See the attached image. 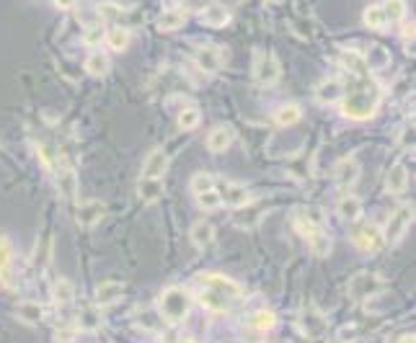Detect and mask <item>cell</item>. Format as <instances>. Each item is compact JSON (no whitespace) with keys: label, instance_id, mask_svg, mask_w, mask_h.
<instances>
[{"label":"cell","instance_id":"cell-1","mask_svg":"<svg viewBox=\"0 0 416 343\" xmlns=\"http://www.w3.org/2000/svg\"><path fill=\"white\" fill-rule=\"evenodd\" d=\"M380 83L375 78L367 75H354V80L344 88V96H341V114L352 121H365V119L375 117L377 106H380Z\"/></svg>","mask_w":416,"mask_h":343},{"label":"cell","instance_id":"cell-2","mask_svg":"<svg viewBox=\"0 0 416 343\" xmlns=\"http://www.w3.org/2000/svg\"><path fill=\"white\" fill-rule=\"evenodd\" d=\"M197 286H199V292H197L199 302L215 315L228 313L233 304H238L243 300V289H240L233 279H228V276L202 274L197 276Z\"/></svg>","mask_w":416,"mask_h":343},{"label":"cell","instance_id":"cell-3","mask_svg":"<svg viewBox=\"0 0 416 343\" xmlns=\"http://www.w3.org/2000/svg\"><path fill=\"white\" fill-rule=\"evenodd\" d=\"M160 315L169 320L171 325H181L191 313V294L184 286H169L160 294Z\"/></svg>","mask_w":416,"mask_h":343},{"label":"cell","instance_id":"cell-4","mask_svg":"<svg viewBox=\"0 0 416 343\" xmlns=\"http://www.w3.org/2000/svg\"><path fill=\"white\" fill-rule=\"evenodd\" d=\"M349 297L357 300V302H365V300H372L377 294L386 289V282L383 276H377L375 271H357L352 279H349Z\"/></svg>","mask_w":416,"mask_h":343},{"label":"cell","instance_id":"cell-5","mask_svg":"<svg viewBox=\"0 0 416 343\" xmlns=\"http://www.w3.org/2000/svg\"><path fill=\"white\" fill-rule=\"evenodd\" d=\"M411 225H414V206L411 204H401L393 212V215L388 217L386 222V230H383V237H386V245H398L404 237H406V233L411 230Z\"/></svg>","mask_w":416,"mask_h":343},{"label":"cell","instance_id":"cell-6","mask_svg":"<svg viewBox=\"0 0 416 343\" xmlns=\"http://www.w3.org/2000/svg\"><path fill=\"white\" fill-rule=\"evenodd\" d=\"M352 243H354L359 251H365V253H380V251L386 248V237H383V230H380V227L362 225L354 230Z\"/></svg>","mask_w":416,"mask_h":343},{"label":"cell","instance_id":"cell-7","mask_svg":"<svg viewBox=\"0 0 416 343\" xmlns=\"http://www.w3.org/2000/svg\"><path fill=\"white\" fill-rule=\"evenodd\" d=\"M215 191L220 196V204H228L230 209H238L251 202V194H248L246 186L240 184H230V181H218L215 178Z\"/></svg>","mask_w":416,"mask_h":343},{"label":"cell","instance_id":"cell-8","mask_svg":"<svg viewBox=\"0 0 416 343\" xmlns=\"http://www.w3.org/2000/svg\"><path fill=\"white\" fill-rule=\"evenodd\" d=\"M254 80L261 88H272L279 80V62L274 55H264L256 59V68H254Z\"/></svg>","mask_w":416,"mask_h":343},{"label":"cell","instance_id":"cell-9","mask_svg":"<svg viewBox=\"0 0 416 343\" xmlns=\"http://www.w3.org/2000/svg\"><path fill=\"white\" fill-rule=\"evenodd\" d=\"M104 217H106V204H104V202H99V199L83 202V204L78 206V212H75V219H78V225L86 227V230L101 225V219H104Z\"/></svg>","mask_w":416,"mask_h":343},{"label":"cell","instance_id":"cell-10","mask_svg":"<svg viewBox=\"0 0 416 343\" xmlns=\"http://www.w3.org/2000/svg\"><path fill=\"white\" fill-rule=\"evenodd\" d=\"M300 331L308 338H321L328 331V320L318 310H305V313L300 315Z\"/></svg>","mask_w":416,"mask_h":343},{"label":"cell","instance_id":"cell-11","mask_svg":"<svg viewBox=\"0 0 416 343\" xmlns=\"http://www.w3.org/2000/svg\"><path fill=\"white\" fill-rule=\"evenodd\" d=\"M166 170H169V155H166V150H150L148 157H145V163H142V176L145 178H163L166 176Z\"/></svg>","mask_w":416,"mask_h":343},{"label":"cell","instance_id":"cell-12","mask_svg":"<svg viewBox=\"0 0 416 343\" xmlns=\"http://www.w3.org/2000/svg\"><path fill=\"white\" fill-rule=\"evenodd\" d=\"M233 142H236V129L230 124H220L207 135V147L212 153H225Z\"/></svg>","mask_w":416,"mask_h":343},{"label":"cell","instance_id":"cell-13","mask_svg":"<svg viewBox=\"0 0 416 343\" xmlns=\"http://www.w3.org/2000/svg\"><path fill=\"white\" fill-rule=\"evenodd\" d=\"M334 176H337V184L341 188H352L357 184V178H359V163L354 157L339 160L337 168H334Z\"/></svg>","mask_w":416,"mask_h":343},{"label":"cell","instance_id":"cell-14","mask_svg":"<svg viewBox=\"0 0 416 343\" xmlns=\"http://www.w3.org/2000/svg\"><path fill=\"white\" fill-rule=\"evenodd\" d=\"M261 215H264V204H243L238 206L236 212H233V225L236 227H243V230H248V227H256L258 219H261Z\"/></svg>","mask_w":416,"mask_h":343},{"label":"cell","instance_id":"cell-15","mask_svg":"<svg viewBox=\"0 0 416 343\" xmlns=\"http://www.w3.org/2000/svg\"><path fill=\"white\" fill-rule=\"evenodd\" d=\"M344 96V83L337 78H328L323 80L321 86L316 88V101L318 104H323V106H331V104H339Z\"/></svg>","mask_w":416,"mask_h":343},{"label":"cell","instance_id":"cell-16","mask_svg":"<svg viewBox=\"0 0 416 343\" xmlns=\"http://www.w3.org/2000/svg\"><path fill=\"white\" fill-rule=\"evenodd\" d=\"M163 178H140V186H138V196L142 204H155L163 199Z\"/></svg>","mask_w":416,"mask_h":343},{"label":"cell","instance_id":"cell-17","mask_svg":"<svg viewBox=\"0 0 416 343\" xmlns=\"http://www.w3.org/2000/svg\"><path fill=\"white\" fill-rule=\"evenodd\" d=\"M55 173H57L59 196L68 199V202H73V199H75V191H78V176H75V170L68 166H62V168H55Z\"/></svg>","mask_w":416,"mask_h":343},{"label":"cell","instance_id":"cell-18","mask_svg":"<svg viewBox=\"0 0 416 343\" xmlns=\"http://www.w3.org/2000/svg\"><path fill=\"white\" fill-rule=\"evenodd\" d=\"M194 62L205 72H218L223 68V52L218 47H199L197 55H194Z\"/></svg>","mask_w":416,"mask_h":343},{"label":"cell","instance_id":"cell-19","mask_svg":"<svg viewBox=\"0 0 416 343\" xmlns=\"http://www.w3.org/2000/svg\"><path fill=\"white\" fill-rule=\"evenodd\" d=\"M406 188H408V168L404 163H396L386 176V191L388 194H404Z\"/></svg>","mask_w":416,"mask_h":343},{"label":"cell","instance_id":"cell-20","mask_svg":"<svg viewBox=\"0 0 416 343\" xmlns=\"http://www.w3.org/2000/svg\"><path fill=\"white\" fill-rule=\"evenodd\" d=\"M189 237H191L194 248H199V251H207L209 245L215 243V227L209 225V222H205V219H199V222H194V225H191V230H189Z\"/></svg>","mask_w":416,"mask_h":343},{"label":"cell","instance_id":"cell-21","mask_svg":"<svg viewBox=\"0 0 416 343\" xmlns=\"http://www.w3.org/2000/svg\"><path fill=\"white\" fill-rule=\"evenodd\" d=\"M202 21L212 26V29H220V26H228L230 23V10L225 6H220V3H212L209 0L207 6L202 8Z\"/></svg>","mask_w":416,"mask_h":343},{"label":"cell","instance_id":"cell-22","mask_svg":"<svg viewBox=\"0 0 416 343\" xmlns=\"http://www.w3.org/2000/svg\"><path fill=\"white\" fill-rule=\"evenodd\" d=\"M122 297H124V284H119V282H104V284H99V289H96V304H99V307H111V304H117Z\"/></svg>","mask_w":416,"mask_h":343},{"label":"cell","instance_id":"cell-23","mask_svg":"<svg viewBox=\"0 0 416 343\" xmlns=\"http://www.w3.org/2000/svg\"><path fill=\"white\" fill-rule=\"evenodd\" d=\"M337 212L344 222H357V219L362 217V202H359V196H352V194L341 196L337 204Z\"/></svg>","mask_w":416,"mask_h":343},{"label":"cell","instance_id":"cell-24","mask_svg":"<svg viewBox=\"0 0 416 343\" xmlns=\"http://www.w3.org/2000/svg\"><path fill=\"white\" fill-rule=\"evenodd\" d=\"M16 317L26 325H39L44 320V307L39 302H34V300H26V302H21L16 307Z\"/></svg>","mask_w":416,"mask_h":343},{"label":"cell","instance_id":"cell-25","mask_svg":"<svg viewBox=\"0 0 416 343\" xmlns=\"http://www.w3.org/2000/svg\"><path fill=\"white\" fill-rule=\"evenodd\" d=\"M339 59H341V68L349 70L352 75H367L370 70H367V59L357 52V49H344L341 55H339Z\"/></svg>","mask_w":416,"mask_h":343},{"label":"cell","instance_id":"cell-26","mask_svg":"<svg viewBox=\"0 0 416 343\" xmlns=\"http://www.w3.org/2000/svg\"><path fill=\"white\" fill-rule=\"evenodd\" d=\"M184 23H187V10L169 8V10H163V13H160L158 29L160 31H176V29H181Z\"/></svg>","mask_w":416,"mask_h":343},{"label":"cell","instance_id":"cell-27","mask_svg":"<svg viewBox=\"0 0 416 343\" xmlns=\"http://www.w3.org/2000/svg\"><path fill=\"white\" fill-rule=\"evenodd\" d=\"M300 119H303V108L297 106V104H285V106H279L277 114H274L277 127H292Z\"/></svg>","mask_w":416,"mask_h":343},{"label":"cell","instance_id":"cell-28","mask_svg":"<svg viewBox=\"0 0 416 343\" xmlns=\"http://www.w3.org/2000/svg\"><path fill=\"white\" fill-rule=\"evenodd\" d=\"M86 70H88V75H93V78H104L109 72V57L104 52H91L88 57H86Z\"/></svg>","mask_w":416,"mask_h":343},{"label":"cell","instance_id":"cell-29","mask_svg":"<svg viewBox=\"0 0 416 343\" xmlns=\"http://www.w3.org/2000/svg\"><path fill=\"white\" fill-rule=\"evenodd\" d=\"M96 13H99L101 21H106V23H117V21H122V16H124V8H122L119 3H114V0H104V3H99Z\"/></svg>","mask_w":416,"mask_h":343},{"label":"cell","instance_id":"cell-30","mask_svg":"<svg viewBox=\"0 0 416 343\" xmlns=\"http://www.w3.org/2000/svg\"><path fill=\"white\" fill-rule=\"evenodd\" d=\"M104 41H106V44H109L114 52H124V49L129 47V31L122 29V26H114L111 31H106Z\"/></svg>","mask_w":416,"mask_h":343},{"label":"cell","instance_id":"cell-31","mask_svg":"<svg viewBox=\"0 0 416 343\" xmlns=\"http://www.w3.org/2000/svg\"><path fill=\"white\" fill-rule=\"evenodd\" d=\"M199 121H202V111H199L197 106H184V108H181V114H178V127L184 129V132L197 129Z\"/></svg>","mask_w":416,"mask_h":343},{"label":"cell","instance_id":"cell-32","mask_svg":"<svg viewBox=\"0 0 416 343\" xmlns=\"http://www.w3.org/2000/svg\"><path fill=\"white\" fill-rule=\"evenodd\" d=\"M308 245H310V251L316 255H328L331 253V237H328V233H323V230H318V233H313L310 237H305Z\"/></svg>","mask_w":416,"mask_h":343},{"label":"cell","instance_id":"cell-33","mask_svg":"<svg viewBox=\"0 0 416 343\" xmlns=\"http://www.w3.org/2000/svg\"><path fill=\"white\" fill-rule=\"evenodd\" d=\"M274 323H277V317H274V313H272V310H258V313H254V317H251V328H254V331H258V333H267V331H272V328H274Z\"/></svg>","mask_w":416,"mask_h":343},{"label":"cell","instance_id":"cell-34","mask_svg":"<svg viewBox=\"0 0 416 343\" xmlns=\"http://www.w3.org/2000/svg\"><path fill=\"white\" fill-rule=\"evenodd\" d=\"M365 23L370 26V29H386V10H383V6H370V8H365Z\"/></svg>","mask_w":416,"mask_h":343},{"label":"cell","instance_id":"cell-35","mask_svg":"<svg viewBox=\"0 0 416 343\" xmlns=\"http://www.w3.org/2000/svg\"><path fill=\"white\" fill-rule=\"evenodd\" d=\"M383 10H386V19L390 23H398V21L406 19V0H386Z\"/></svg>","mask_w":416,"mask_h":343},{"label":"cell","instance_id":"cell-36","mask_svg":"<svg viewBox=\"0 0 416 343\" xmlns=\"http://www.w3.org/2000/svg\"><path fill=\"white\" fill-rule=\"evenodd\" d=\"M295 215H297V217H303L305 222H310V225H316V227H323V225H326V215H323V212H321L318 206H297Z\"/></svg>","mask_w":416,"mask_h":343},{"label":"cell","instance_id":"cell-37","mask_svg":"<svg viewBox=\"0 0 416 343\" xmlns=\"http://www.w3.org/2000/svg\"><path fill=\"white\" fill-rule=\"evenodd\" d=\"M189 188L197 194H205V191H212L215 188V176H209V173H194L191 181H189Z\"/></svg>","mask_w":416,"mask_h":343},{"label":"cell","instance_id":"cell-38","mask_svg":"<svg viewBox=\"0 0 416 343\" xmlns=\"http://www.w3.org/2000/svg\"><path fill=\"white\" fill-rule=\"evenodd\" d=\"M55 302L59 304V307H65V304L73 302V297H75V292H73V284H70L68 279H59L57 284H55Z\"/></svg>","mask_w":416,"mask_h":343},{"label":"cell","instance_id":"cell-39","mask_svg":"<svg viewBox=\"0 0 416 343\" xmlns=\"http://www.w3.org/2000/svg\"><path fill=\"white\" fill-rule=\"evenodd\" d=\"M104 37H106V31H104V26H101V23H91L88 29L83 31V41H86L88 47H96V44H101V41H104Z\"/></svg>","mask_w":416,"mask_h":343},{"label":"cell","instance_id":"cell-40","mask_svg":"<svg viewBox=\"0 0 416 343\" xmlns=\"http://www.w3.org/2000/svg\"><path fill=\"white\" fill-rule=\"evenodd\" d=\"M197 204L205 209V212H215L220 209V196L218 191L212 188V191H205V194H197Z\"/></svg>","mask_w":416,"mask_h":343},{"label":"cell","instance_id":"cell-41","mask_svg":"<svg viewBox=\"0 0 416 343\" xmlns=\"http://www.w3.org/2000/svg\"><path fill=\"white\" fill-rule=\"evenodd\" d=\"M37 155L41 157L44 168H50V170H55V168H57V155H55V150H52L47 142H39V145H37Z\"/></svg>","mask_w":416,"mask_h":343},{"label":"cell","instance_id":"cell-42","mask_svg":"<svg viewBox=\"0 0 416 343\" xmlns=\"http://www.w3.org/2000/svg\"><path fill=\"white\" fill-rule=\"evenodd\" d=\"M78 323H68L62 325V328H57V343H70L75 341V335H78Z\"/></svg>","mask_w":416,"mask_h":343},{"label":"cell","instance_id":"cell-43","mask_svg":"<svg viewBox=\"0 0 416 343\" xmlns=\"http://www.w3.org/2000/svg\"><path fill=\"white\" fill-rule=\"evenodd\" d=\"M10 261H13V243L8 237H0V268L10 266Z\"/></svg>","mask_w":416,"mask_h":343},{"label":"cell","instance_id":"cell-44","mask_svg":"<svg viewBox=\"0 0 416 343\" xmlns=\"http://www.w3.org/2000/svg\"><path fill=\"white\" fill-rule=\"evenodd\" d=\"M414 145V124H406L404 127V137H401V147H411Z\"/></svg>","mask_w":416,"mask_h":343},{"label":"cell","instance_id":"cell-45","mask_svg":"<svg viewBox=\"0 0 416 343\" xmlns=\"http://www.w3.org/2000/svg\"><path fill=\"white\" fill-rule=\"evenodd\" d=\"M55 6H57V8H62V10H68V8H73V6H75V0H55Z\"/></svg>","mask_w":416,"mask_h":343},{"label":"cell","instance_id":"cell-46","mask_svg":"<svg viewBox=\"0 0 416 343\" xmlns=\"http://www.w3.org/2000/svg\"><path fill=\"white\" fill-rule=\"evenodd\" d=\"M398 343H416L414 341V333H406V335H401V341Z\"/></svg>","mask_w":416,"mask_h":343},{"label":"cell","instance_id":"cell-47","mask_svg":"<svg viewBox=\"0 0 416 343\" xmlns=\"http://www.w3.org/2000/svg\"><path fill=\"white\" fill-rule=\"evenodd\" d=\"M269 6H277V3H285V0H267Z\"/></svg>","mask_w":416,"mask_h":343},{"label":"cell","instance_id":"cell-48","mask_svg":"<svg viewBox=\"0 0 416 343\" xmlns=\"http://www.w3.org/2000/svg\"><path fill=\"white\" fill-rule=\"evenodd\" d=\"M334 343H347V341H341V338H339V341H334Z\"/></svg>","mask_w":416,"mask_h":343},{"label":"cell","instance_id":"cell-49","mask_svg":"<svg viewBox=\"0 0 416 343\" xmlns=\"http://www.w3.org/2000/svg\"><path fill=\"white\" fill-rule=\"evenodd\" d=\"M176 343H191V341H176Z\"/></svg>","mask_w":416,"mask_h":343}]
</instances>
